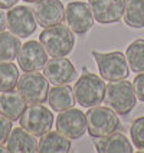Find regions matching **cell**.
Masks as SVG:
<instances>
[{
	"instance_id": "7c38bea8",
	"label": "cell",
	"mask_w": 144,
	"mask_h": 153,
	"mask_svg": "<svg viewBox=\"0 0 144 153\" xmlns=\"http://www.w3.org/2000/svg\"><path fill=\"white\" fill-rule=\"evenodd\" d=\"M94 19L101 25L117 23L124 16L125 0H88Z\"/></svg>"
},
{
	"instance_id": "9c48e42d",
	"label": "cell",
	"mask_w": 144,
	"mask_h": 153,
	"mask_svg": "<svg viewBox=\"0 0 144 153\" xmlns=\"http://www.w3.org/2000/svg\"><path fill=\"white\" fill-rule=\"evenodd\" d=\"M65 19L68 27L78 36H82L94 26V16L88 3L71 1L66 4Z\"/></svg>"
},
{
	"instance_id": "ba28073f",
	"label": "cell",
	"mask_w": 144,
	"mask_h": 153,
	"mask_svg": "<svg viewBox=\"0 0 144 153\" xmlns=\"http://www.w3.org/2000/svg\"><path fill=\"white\" fill-rule=\"evenodd\" d=\"M7 27L19 39H26L32 36L38 27V22L32 9L28 6H17L7 13Z\"/></svg>"
},
{
	"instance_id": "4fadbf2b",
	"label": "cell",
	"mask_w": 144,
	"mask_h": 153,
	"mask_svg": "<svg viewBox=\"0 0 144 153\" xmlns=\"http://www.w3.org/2000/svg\"><path fill=\"white\" fill-rule=\"evenodd\" d=\"M38 26L52 27L62 25L65 19V7L59 0H39L33 9Z\"/></svg>"
},
{
	"instance_id": "277c9868",
	"label": "cell",
	"mask_w": 144,
	"mask_h": 153,
	"mask_svg": "<svg viewBox=\"0 0 144 153\" xmlns=\"http://www.w3.org/2000/svg\"><path fill=\"white\" fill-rule=\"evenodd\" d=\"M85 116H87V130L89 132V136L95 139L114 133L120 126L117 113L108 106L89 107Z\"/></svg>"
},
{
	"instance_id": "d4e9b609",
	"label": "cell",
	"mask_w": 144,
	"mask_h": 153,
	"mask_svg": "<svg viewBox=\"0 0 144 153\" xmlns=\"http://www.w3.org/2000/svg\"><path fill=\"white\" fill-rule=\"evenodd\" d=\"M12 120H9L7 117H5L3 114H0V145H6L9 134L12 132Z\"/></svg>"
},
{
	"instance_id": "6da1fadb",
	"label": "cell",
	"mask_w": 144,
	"mask_h": 153,
	"mask_svg": "<svg viewBox=\"0 0 144 153\" xmlns=\"http://www.w3.org/2000/svg\"><path fill=\"white\" fill-rule=\"evenodd\" d=\"M39 42L52 57H66L74 49L75 36L69 27L63 25H56L52 27H46L39 34Z\"/></svg>"
},
{
	"instance_id": "44dd1931",
	"label": "cell",
	"mask_w": 144,
	"mask_h": 153,
	"mask_svg": "<svg viewBox=\"0 0 144 153\" xmlns=\"http://www.w3.org/2000/svg\"><path fill=\"white\" fill-rule=\"evenodd\" d=\"M124 22L134 29L144 27V0H125Z\"/></svg>"
},
{
	"instance_id": "603a6c76",
	"label": "cell",
	"mask_w": 144,
	"mask_h": 153,
	"mask_svg": "<svg viewBox=\"0 0 144 153\" xmlns=\"http://www.w3.org/2000/svg\"><path fill=\"white\" fill-rule=\"evenodd\" d=\"M19 80L17 66L12 62H2L0 60V93L14 90Z\"/></svg>"
},
{
	"instance_id": "8992f818",
	"label": "cell",
	"mask_w": 144,
	"mask_h": 153,
	"mask_svg": "<svg viewBox=\"0 0 144 153\" xmlns=\"http://www.w3.org/2000/svg\"><path fill=\"white\" fill-rule=\"evenodd\" d=\"M98 65L101 77L107 82H115V80L127 79L130 74L128 63L124 53L121 52H111V53H97L92 52Z\"/></svg>"
},
{
	"instance_id": "5bb4252c",
	"label": "cell",
	"mask_w": 144,
	"mask_h": 153,
	"mask_svg": "<svg viewBox=\"0 0 144 153\" xmlns=\"http://www.w3.org/2000/svg\"><path fill=\"white\" fill-rule=\"evenodd\" d=\"M43 74L54 86L58 85H68L75 79L76 70L69 59L65 57H54L46 62L43 66Z\"/></svg>"
},
{
	"instance_id": "f546056e",
	"label": "cell",
	"mask_w": 144,
	"mask_h": 153,
	"mask_svg": "<svg viewBox=\"0 0 144 153\" xmlns=\"http://www.w3.org/2000/svg\"><path fill=\"white\" fill-rule=\"evenodd\" d=\"M23 1H29V3H32V1H39V0H23Z\"/></svg>"
},
{
	"instance_id": "7a4b0ae2",
	"label": "cell",
	"mask_w": 144,
	"mask_h": 153,
	"mask_svg": "<svg viewBox=\"0 0 144 153\" xmlns=\"http://www.w3.org/2000/svg\"><path fill=\"white\" fill-rule=\"evenodd\" d=\"M137 102V96L134 92L133 83L123 80L111 82L105 87L104 94V103L108 107H111L117 114L125 116L134 109Z\"/></svg>"
},
{
	"instance_id": "e0dca14e",
	"label": "cell",
	"mask_w": 144,
	"mask_h": 153,
	"mask_svg": "<svg viewBox=\"0 0 144 153\" xmlns=\"http://www.w3.org/2000/svg\"><path fill=\"white\" fill-rule=\"evenodd\" d=\"M95 149L100 153H131L133 146L130 140L121 133H111L108 136L100 137L95 142Z\"/></svg>"
},
{
	"instance_id": "8fae6325",
	"label": "cell",
	"mask_w": 144,
	"mask_h": 153,
	"mask_svg": "<svg viewBox=\"0 0 144 153\" xmlns=\"http://www.w3.org/2000/svg\"><path fill=\"white\" fill-rule=\"evenodd\" d=\"M56 130L68 139H78L87 132V116L75 107L66 109L56 117Z\"/></svg>"
},
{
	"instance_id": "d6986e66",
	"label": "cell",
	"mask_w": 144,
	"mask_h": 153,
	"mask_svg": "<svg viewBox=\"0 0 144 153\" xmlns=\"http://www.w3.org/2000/svg\"><path fill=\"white\" fill-rule=\"evenodd\" d=\"M71 149V142L66 136L61 134L58 130L45 133L38 143V152L41 153H66Z\"/></svg>"
},
{
	"instance_id": "30bf717a",
	"label": "cell",
	"mask_w": 144,
	"mask_h": 153,
	"mask_svg": "<svg viewBox=\"0 0 144 153\" xmlns=\"http://www.w3.org/2000/svg\"><path fill=\"white\" fill-rule=\"evenodd\" d=\"M48 62V52L41 42H26L20 46L19 54H17V63L20 70L25 73L28 72H38L43 69V66Z\"/></svg>"
},
{
	"instance_id": "484cf974",
	"label": "cell",
	"mask_w": 144,
	"mask_h": 153,
	"mask_svg": "<svg viewBox=\"0 0 144 153\" xmlns=\"http://www.w3.org/2000/svg\"><path fill=\"white\" fill-rule=\"evenodd\" d=\"M133 87L138 100L144 102V73H138V76L133 80Z\"/></svg>"
},
{
	"instance_id": "ac0fdd59",
	"label": "cell",
	"mask_w": 144,
	"mask_h": 153,
	"mask_svg": "<svg viewBox=\"0 0 144 153\" xmlns=\"http://www.w3.org/2000/svg\"><path fill=\"white\" fill-rule=\"evenodd\" d=\"M48 102L55 112H63L75 105L74 89L68 85H58L48 93Z\"/></svg>"
},
{
	"instance_id": "9a60e30c",
	"label": "cell",
	"mask_w": 144,
	"mask_h": 153,
	"mask_svg": "<svg viewBox=\"0 0 144 153\" xmlns=\"http://www.w3.org/2000/svg\"><path fill=\"white\" fill-rule=\"evenodd\" d=\"M7 152L12 153H33L38 152V142L35 134L29 133L23 127H14L7 139Z\"/></svg>"
},
{
	"instance_id": "ffe728a7",
	"label": "cell",
	"mask_w": 144,
	"mask_h": 153,
	"mask_svg": "<svg viewBox=\"0 0 144 153\" xmlns=\"http://www.w3.org/2000/svg\"><path fill=\"white\" fill-rule=\"evenodd\" d=\"M20 39L12 32L0 33V60L2 62H13L17 59L20 50Z\"/></svg>"
},
{
	"instance_id": "7402d4cb",
	"label": "cell",
	"mask_w": 144,
	"mask_h": 153,
	"mask_svg": "<svg viewBox=\"0 0 144 153\" xmlns=\"http://www.w3.org/2000/svg\"><path fill=\"white\" fill-rule=\"evenodd\" d=\"M125 59L130 70L134 73H144V39H137L127 47Z\"/></svg>"
},
{
	"instance_id": "3957f363",
	"label": "cell",
	"mask_w": 144,
	"mask_h": 153,
	"mask_svg": "<svg viewBox=\"0 0 144 153\" xmlns=\"http://www.w3.org/2000/svg\"><path fill=\"white\" fill-rule=\"evenodd\" d=\"M105 83L94 73H84L74 86L75 102L82 107H94L104 102Z\"/></svg>"
},
{
	"instance_id": "2e32d148",
	"label": "cell",
	"mask_w": 144,
	"mask_h": 153,
	"mask_svg": "<svg viewBox=\"0 0 144 153\" xmlns=\"http://www.w3.org/2000/svg\"><path fill=\"white\" fill-rule=\"evenodd\" d=\"M26 109V102L19 92L9 90L0 94V114H3L12 122L20 119Z\"/></svg>"
},
{
	"instance_id": "cb8c5ba5",
	"label": "cell",
	"mask_w": 144,
	"mask_h": 153,
	"mask_svg": "<svg viewBox=\"0 0 144 153\" xmlns=\"http://www.w3.org/2000/svg\"><path fill=\"white\" fill-rule=\"evenodd\" d=\"M130 134L134 146L137 147L140 152H144V116L136 119L131 123Z\"/></svg>"
},
{
	"instance_id": "4316f807",
	"label": "cell",
	"mask_w": 144,
	"mask_h": 153,
	"mask_svg": "<svg viewBox=\"0 0 144 153\" xmlns=\"http://www.w3.org/2000/svg\"><path fill=\"white\" fill-rule=\"evenodd\" d=\"M17 1H19V0H0V9H2V10H5V9H12Z\"/></svg>"
},
{
	"instance_id": "52a82bcc",
	"label": "cell",
	"mask_w": 144,
	"mask_h": 153,
	"mask_svg": "<svg viewBox=\"0 0 144 153\" xmlns=\"http://www.w3.org/2000/svg\"><path fill=\"white\" fill-rule=\"evenodd\" d=\"M20 126L35 136H43L52 129L54 125V114L48 107L42 106L41 103L30 105L25 109L20 116Z\"/></svg>"
},
{
	"instance_id": "83f0119b",
	"label": "cell",
	"mask_w": 144,
	"mask_h": 153,
	"mask_svg": "<svg viewBox=\"0 0 144 153\" xmlns=\"http://www.w3.org/2000/svg\"><path fill=\"white\" fill-rule=\"evenodd\" d=\"M7 27V23H6V16L5 13L2 12V9H0V33L2 32H5V29Z\"/></svg>"
},
{
	"instance_id": "5b68a950",
	"label": "cell",
	"mask_w": 144,
	"mask_h": 153,
	"mask_svg": "<svg viewBox=\"0 0 144 153\" xmlns=\"http://www.w3.org/2000/svg\"><path fill=\"white\" fill-rule=\"evenodd\" d=\"M17 92L29 105L45 103L48 100L49 80L45 74L38 72H28L17 80Z\"/></svg>"
},
{
	"instance_id": "f1b7e54d",
	"label": "cell",
	"mask_w": 144,
	"mask_h": 153,
	"mask_svg": "<svg viewBox=\"0 0 144 153\" xmlns=\"http://www.w3.org/2000/svg\"><path fill=\"white\" fill-rule=\"evenodd\" d=\"M5 152H7V149H5L3 145H0V153H5Z\"/></svg>"
}]
</instances>
